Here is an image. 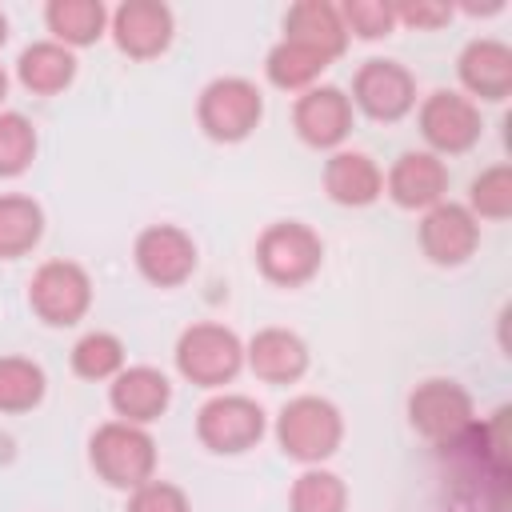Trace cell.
Instances as JSON below:
<instances>
[{
    "label": "cell",
    "instance_id": "6da1fadb",
    "mask_svg": "<svg viewBox=\"0 0 512 512\" xmlns=\"http://www.w3.org/2000/svg\"><path fill=\"white\" fill-rule=\"evenodd\" d=\"M276 444L288 460L312 468V464H324L340 452L344 444V416L340 408L328 400V396H316V392H304V396H292L280 412H276Z\"/></svg>",
    "mask_w": 512,
    "mask_h": 512
},
{
    "label": "cell",
    "instance_id": "7a4b0ae2",
    "mask_svg": "<svg viewBox=\"0 0 512 512\" xmlns=\"http://www.w3.org/2000/svg\"><path fill=\"white\" fill-rule=\"evenodd\" d=\"M156 436L140 424L128 420H104L92 436H88V464L96 472V480H104L108 488L132 492L144 480L156 476Z\"/></svg>",
    "mask_w": 512,
    "mask_h": 512
},
{
    "label": "cell",
    "instance_id": "3957f363",
    "mask_svg": "<svg viewBox=\"0 0 512 512\" xmlns=\"http://www.w3.org/2000/svg\"><path fill=\"white\" fill-rule=\"evenodd\" d=\"M172 360L188 384L224 392V384H232L244 368V340L220 320H196L176 336Z\"/></svg>",
    "mask_w": 512,
    "mask_h": 512
},
{
    "label": "cell",
    "instance_id": "277c9868",
    "mask_svg": "<svg viewBox=\"0 0 512 512\" xmlns=\"http://www.w3.org/2000/svg\"><path fill=\"white\" fill-rule=\"evenodd\" d=\"M256 272L276 288H300L324 268V240L304 220H272L252 248Z\"/></svg>",
    "mask_w": 512,
    "mask_h": 512
},
{
    "label": "cell",
    "instance_id": "5b68a950",
    "mask_svg": "<svg viewBox=\"0 0 512 512\" xmlns=\"http://www.w3.org/2000/svg\"><path fill=\"white\" fill-rule=\"evenodd\" d=\"M408 424L416 436H424L436 448H456L468 428L476 424L472 392L452 376H428L408 392Z\"/></svg>",
    "mask_w": 512,
    "mask_h": 512
},
{
    "label": "cell",
    "instance_id": "8992f818",
    "mask_svg": "<svg viewBox=\"0 0 512 512\" xmlns=\"http://www.w3.org/2000/svg\"><path fill=\"white\" fill-rule=\"evenodd\" d=\"M264 120V92L248 76H216L196 96V124L216 144L248 140Z\"/></svg>",
    "mask_w": 512,
    "mask_h": 512
},
{
    "label": "cell",
    "instance_id": "52a82bcc",
    "mask_svg": "<svg viewBox=\"0 0 512 512\" xmlns=\"http://www.w3.org/2000/svg\"><path fill=\"white\" fill-rule=\"evenodd\" d=\"M416 128L432 156H464L484 136V112L460 88H436L416 104Z\"/></svg>",
    "mask_w": 512,
    "mask_h": 512
},
{
    "label": "cell",
    "instance_id": "ba28073f",
    "mask_svg": "<svg viewBox=\"0 0 512 512\" xmlns=\"http://www.w3.org/2000/svg\"><path fill=\"white\" fill-rule=\"evenodd\" d=\"M268 432L264 408L244 392H216L196 408V440L212 456H244Z\"/></svg>",
    "mask_w": 512,
    "mask_h": 512
},
{
    "label": "cell",
    "instance_id": "9c48e42d",
    "mask_svg": "<svg viewBox=\"0 0 512 512\" xmlns=\"http://www.w3.org/2000/svg\"><path fill=\"white\" fill-rule=\"evenodd\" d=\"M92 276L76 260H44L28 280V308L48 328H72L92 308Z\"/></svg>",
    "mask_w": 512,
    "mask_h": 512
},
{
    "label": "cell",
    "instance_id": "30bf717a",
    "mask_svg": "<svg viewBox=\"0 0 512 512\" xmlns=\"http://www.w3.org/2000/svg\"><path fill=\"white\" fill-rule=\"evenodd\" d=\"M352 108L364 112L376 124H396L408 112H416L420 92H416V76L388 56H368L356 72H352V92H348Z\"/></svg>",
    "mask_w": 512,
    "mask_h": 512
},
{
    "label": "cell",
    "instance_id": "8fae6325",
    "mask_svg": "<svg viewBox=\"0 0 512 512\" xmlns=\"http://www.w3.org/2000/svg\"><path fill=\"white\" fill-rule=\"evenodd\" d=\"M132 264L152 288H180L192 280L200 248L180 224H148L132 240Z\"/></svg>",
    "mask_w": 512,
    "mask_h": 512
},
{
    "label": "cell",
    "instance_id": "7c38bea8",
    "mask_svg": "<svg viewBox=\"0 0 512 512\" xmlns=\"http://www.w3.org/2000/svg\"><path fill=\"white\" fill-rule=\"evenodd\" d=\"M108 36L128 60H156L172 48L176 16L164 0H124L108 12Z\"/></svg>",
    "mask_w": 512,
    "mask_h": 512
},
{
    "label": "cell",
    "instance_id": "4fadbf2b",
    "mask_svg": "<svg viewBox=\"0 0 512 512\" xmlns=\"http://www.w3.org/2000/svg\"><path fill=\"white\" fill-rule=\"evenodd\" d=\"M352 124H356V108H352L348 92L336 84H312L308 92H300L292 100V128L316 152L344 148Z\"/></svg>",
    "mask_w": 512,
    "mask_h": 512
},
{
    "label": "cell",
    "instance_id": "5bb4252c",
    "mask_svg": "<svg viewBox=\"0 0 512 512\" xmlns=\"http://www.w3.org/2000/svg\"><path fill=\"white\" fill-rule=\"evenodd\" d=\"M416 240H420V252L436 264V268H460L476 256L480 248V220L456 204V200H440L432 204L428 212H420V224H416Z\"/></svg>",
    "mask_w": 512,
    "mask_h": 512
},
{
    "label": "cell",
    "instance_id": "9a60e30c",
    "mask_svg": "<svg viewBox=\"0 0 512 512\" xmlns=\"http://www.w3.org/2000/svg\"><path fill=\"white\" fill-rule=\"evenodd\" d=\"M460 92L476 104H504L512 96V48L496 36H472L456 56Z\"/></svg>",
    "mask_w": 512,
    "mask_h": 512
},
{
    "label": "cell",
    "instance_id": "2e32d148",
    "mask_svg": "<svg viewBox=\"0 0 512 512\" xmlns=\"http://www.w3.org/2000/svg\"><path fill=\"white\" fill-rule=\"evenodd\" d=\"M448 180L452 176H448V164L440 156H432L428 148H408L384 172V192L396 208L428 212L432 204L448 200Z\"/></svg>",
    "mask_w": 512,
    "mask_h": 512
},
{
    "label": "cell",
    "instance_id": "e0dca14e",
    "mask_svg": "<svg viewBox=\"0 0 512 512\" xmlns=\"http://www.w3.org/2000/svg\"><path fill=\"white\" fill-rule=\"evenodd\" d=\"M308 364H312V352H308L304 336L292 332V328H276L272 324V328H260V332H252L244 340V368L256 380L272 384V388L304 380Z\"/></svg>",
    "mask_w": 512,
    "mask_h": 512
},
{
    "label": "cell",
    "instance_id": "ac0fdd59",
    "mask_svg": "<svg viewBox=\"0 0 512 512\" xmlns=\"http://www.w3.org/2000/svg\"><path fill=\"white\" fill-rule=\"evenodd\" d=\"M108 404L116 412V420H128V424H156L168 404H172V380L152 368V364H124L112 380H108Z\"/></svg>",
    "mask_w": 512,
    "mask_h": 512
},
{
    "label": "cell",
    "instance_id": "d6986e66",
    "mask_svg": "<svg viewBox=\"0 0 512 512\" xmlns=\"http://www.w3.org/2000/svg\"><path fill=\"white\" fill-rule=\"evenodd\" d=\"M320 184L332 204L368 208L384 196V168L360 148H336V152H328V160L320 168Z\"/></svg>",
    "mask_w": 512,
    "mask_h": 512
},
{
    "label": "cell",
    "instance_id": "ffe728a7",
    "mask_svg": "<svg viewBox=\"0 0 512 512\" xmlns=\"http://www.w3.org/2000/svg\"><path fill=\"white\" fill-rule=\"evenodd\" d=\"M284 40H296L324 60H340L348 48V28L340 20V4L332 0H296L284 12Z\"/></svg>",
    "mask_w": 512,
    "mask_h": 512
},
{
    "label": "cell",
    "instance_id": "44dd1931",
    "mask_svg": "<svg viewBox=\"0 0 512 512\" xmlns=\"http://www.w3.org/2000/svg\"><path fill=\"white\" fill-rule=\"evenodd\" d=\"M76 68H80L76 64V52L64 48V44H56L52 36L48 40H32L16 56V80L32 96H60L64 88H72Z\"/></svg>",
    "mask_w": 512,
    "mask_h": 512
},
{
    "label": "cell",
    "instance_id": "7402d4cb",
    "mask_svg": "<svg viewBox=\"0 0 512 512\" xmlns=\"http://www.w3.org/2000/svg\"><path fill=\"white\" fill-rule=\"evenodd\" d=\"M108 12L100 0H48L44 4V28L64 48H88L100 36H108Z\"/></svg>",
    "mask_w": 512,
    "mask_h": 512
},
{
    "label": "cell",
    "instance_id": "603a6c76",
    "mask_svg": "<svg viewBox=\"0 0 512 512\" xmlns=\"http://www.w3.org/2000/svg\"><path fill=\"white\" fill-rule=\"evenodd\" d=\"M44 240V208L24 192H0V260H20Z\"/></svg>",
    "mask_w": 512,
    "mask_h": 512
},
{
    "label": "cell",
    "instance_id": "cb8c5ba5",
    "mask_svg": "<svg viewBox=\"0 0 512 512\" xmlns=\"http://www.w3.org/2000/svg\"><path fill=\"white\" fill-rule=\"evenodd\" d=\"M328 64H332V60H324L320 52H312V48H304V44L280 36V40L268 48V56H264V76H268L272 88L300 96V92H308L312 84H320V76H324Z\"/></svg>",
    "mask_w": 512,
    "mask_h": 512
},
{
    "label": "cell",
    "instance_id": "d4e9b609",
    "mask_svg": "<svg viewBox=\"0 0 512 512\" xmlns=\"http://www.w3.org/2000/svg\"><path fill=\"white\" fill-rule=\"evenodd\" d=\"M68 364H72V372H76L80 380L100 384V380H112V376L128 364V348H124V340H120L116 332L92 328V332H84V336L72 344Z\"/></svg>",
    "mask_w": 512,
    "mask_h": 512
},
{
    "label": "cell",
    "instance_id": "484cf974",
    "mask_svg": "<svg viewBox=\"0 0 512 512\" xmlns=\"http://www.w3.org/2000/svg\"><path fill=\"white\" fill-rule=\"evenodd\" d=\"M48 392V376L32 356H0V412L20 416L40 408Z\"/></svg>",
    "mask_w": 512,
    "mask_h": 512
},
{
    "label": "cell",
    "instance_id": "4316f807",
    "mask_svg": "<svg viewBox=\"0 0 512 512\" xmlns=\"http://www.w3.org/2000/svg\"><path fill=\"white\" fill-rule=\"evenodd\" d=\"M288 512H348V484L324 468H304L288 488Z\"/></svg>",
    "mask_w": 512,
    "mask_h": 512
},
{
    "label": "cell",
    "instance_id": "83f0119b",
    "mask_svg": "<svg viewBox=\"0 0 512 512\" xmlns=\"http://www.w3.org/2000/svg\"><path fill=\"white\" fill-rule=\"evenodd\" d=\"M464 208L476 216V220H508L512 216V164H488L472 176L468 184V200Z\"/></svg>",
    "mask_w": 512,
    "mask_h": 512
},
{
    "label": "cell",
    "instance_id": "f1b7e54d",
    "mask_svg": "<svg viewBox=\"0 0 512 512\" xmlns=\"http://www.w3.org/2000/svg\"><path fill=\"white\" fill-rule=\"evenodd\" d=\"M36 148H40V136L32 120L16 108H4L0 112V180L24 176L36 160Z\"/></svg>",
    "mask_w": 512,
    "mask_h": 512
},
{
    "label": "cell",
    "instance_id": "f546056e",
    "mask_svg": "<svg viewBox=\"0 0 512 512\" xmlns=\"http://www.w3.org/2000/svg\"><path fill=\"white\" fill-rule=\"evenodd\" d=\"M340 20H344L348 36H356V40H384L400 28L392 0H344Z\"/></svg>",
    "mask_w": 512,
    "mask_h": 512
},
{
    "label": "cell",
    "instance_id": "4dcf8cb0",
    "mask_svg": "<svg viewBox=\"0 0 512 512\" xmlns=\"http://www.w3.org/2000/svg\"><path fill=\"white\" fill-rule=\"evenodd\" d=\"M124 512H192V500L180 484L152 476V480H144L140 488L128 492Z\"/></svg>",
    "mask_w": 512,
    "mask_h": 512
},
{
    "label": "cell",
    "instance_id": "1f68e13d",
    "mask_svg": "<svg viewBox=\"0 0 512 512\" xmlns=\"http://www.w3.org/2000/svg\"><path fill=\"white\" fill-rule=\"evenodd\" d=\"M392 8H396V24L416 28V32H436L456 16V4H444V0H404Z\"/></svg>",
    "mask_w": 512,
    "mask_h": 512
},
{
    "label": "cell",
    "instance_id": "d6a6232c",
    "mask_svg": "<svg viewBox=\"0 0 512 512\" xmlns=\"http://www.w3.org/2000/svg\"><path fill=\"white\" fill-rule=\"evenodd\" d=\"M460 12H468V16H492V12H504V0H492V4H460Z\"/></svg>",
    "mask_w": 512,
    "mask_h": 512
},
{
    "label": "cell",
    "instance_id": "836d02e7",
    "mask_svg": "<svg viewBox=\"0 0 512 512\" xmlns=\"http://www.w3.org/2000/svg\"><path fill=\"white\" fill-rule=\"evenodd\" d=\"M8 72H4V64H0V112H4V100H8Z\"/></svg>",
    "mask_w": 512,
    "mask_h": 512
},
{
    "label": "cell",
    "instance_id": "e575fe53",
    "mask_svg": "<svg viewBox=\"0 0 512 512\" xmlns=\"http://www.w3.org/2000/svg\"><path fill=\"white\" fill-rule=\"evenodd\" d=\"M4 40H8V16L0 12V48H4Z\"/></svg>",
    "mask_w": 512,
    "mask_h": 512
}]
</instances>
